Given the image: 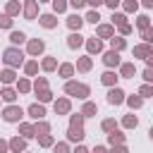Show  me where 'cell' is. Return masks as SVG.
I'll return each instance as SVG.
<instances>
[{
    "instance_id": "cell-1",
    "label": "cell",
    "mask_w": 153,
    "mask_h": 153,
    "mask_svg": "<svg viewBox=\"0 0 153 153\" xmlns=\"http://www.w3.org/2000/svg\"><path fill=\"white\" fill-rule=\"evenodd\" d=\"M22 53L19 50H14V48H10V50H5V62L7 65H22Z\"/></svg>"
},
{
    "instance_id": "cell-2",
    "label": "cell",
    "mask_w": 153,
    "mask_h": 153,
    "mask_svg": "<svg viewBox=\"0 0 153 153\" xmlns=\"http://www.w3.org/2000/svg\"><path fill=\"white\" fill-rule=\"evenodd\" d=\"M81 136H84L81 117H74V120H72V127H69V139H81Z\"/></svg>"
},
{
    "instance_id": "cell-3",
    "label": "cell",
    "mask_w": 153,
    "mask_h": 153,
    "mask_svg": "<svg viewBox=\"0 0 153 153\" xmlns=\"http://www.w3.org/2000/svg\"><path fill=\"white\" fill-rule=\"evenodd\" d=\"M67 93L84 98V96H88V88H86V86H81V84H67Z\"/></svg>"
},
{
    "instance_id": "cell-4",
    "label": "cell",
    "mask_w": 153,
    "mask_h": 153,
    "mask_svg": "<svg viewBox=\"0 0 153 153\" xmlns=\"http://www.w3.org/2000/svg\"><path fill=\"white\" fill-rule=\"evenodd\" d=\"M19 117H22V110H19V108H7V110H5V120H7V122H17Z\"/></svg>"
},
{
    "instance_id": "cell-5",
    "label": "cell",
    "mask_w": 153,
    "mask_h": 153,
    "mask_svg": "<svg viewBox=\"0 0 153 153\" xmlns=\"http://www.w3.org/2000/svg\"><path fill=\"white\" fill-rule=\"evenodd\" d=\"M122 96H124V93H122L120 88H112V91L108 93V100H110L112 105H117V103H122Z\"/></svg>"
},
{
    "instance_id": "cell-6",
    "label": "cell",
    "mask_w": 153,
    "mask_h": 153,
    "mask_svg": "<svg viewBox=\"0 0 153 153\" xmlns=\"http://www.w3.org/2000/svg\"><path fill=\"white\" fill-rule=\"evenodd\" d=\"M105 65H120V55L112 50V53H108L105 55Z\"/></svg>"
},
{
    "instance_id": "cell-7",
    "label": "cell",
    "mask_w": 153,
    "mask_h": 153,
    "mask_svg": "<svg viewBox=\"0 0 153 153\" xmlns=\"http://www.w3.org/2000/svg\"><path fill=\"white\" fill-rule=\"evenodd\" d=\"M33 14H36V0H29V2H26V17L31 19Z\"/></svg>"
},
{
    "instance_id": "cell-8",
    "label": "cell",
    "mask_w": 153,
    "mask_h": 153,
    "mask_svg": "<svg viewBox=\"0 0 153 153\" xmlns=\"http://www.w3.org/2000/svg\"><path fill=\"white\" fill-rule=\"evenodd\" d=\"M41 24H43V26H48V29H50V26H55L53 14H43V17H41Z\"/></svg>"
},
{
    "instance_id": "cell-9",
    "label": "cell",
    "mask_w": 153,
    "mask_h": 153,
    "mask_svg": "<svg viewBox=\"0 0 153 153\" xmlns=\"http://www.w3.org/2000/svg\"><path fill=\"white\" fill-rule=\"evenodd\" d=\"M29 112H31V115H33V117H43V115H45V112H43V108H41V105H31V108H29Z\"/></svg>"
},
{
    "instance_id": "cell-10",
    "label": "cell",
    "mask_w": 153,
    "mask_h": 153,
    "mask_svg": "<svg viewBox=\"0 0 153 153\" xmlns=\"http://www.w3.org/2000/svg\"><path fill=\"white\" fill-rule=\"evenodd\" d=\"M69 45H72V48L81 45V36H79V33H72V36H69Z\"/></svg>"
},
{
    "instance_id": "cell-11",
    "label": "cell",
    "mask_w": 153,
    "mask_h": 153,
    "mask_svg": "<svg viewBox=\"0 0 153 153\" xmlns=\"http://www.w3.org/2000/svg\"><path fill=\"white\" fill-rule=\"evenodd\" d=\"M29 50H31V53H41V50H43V43H41V41H31Z\"/></svg>"
},
{
    "instance_id": "cell-12",
    "label": "cell",
    "mask_w": 153,
    "mask_h": 153,
    "mask_svg": "<svg viewBox=\"0 0 153 153\" xmlns=\"http://www.w3.org/2000/svg\"><path fill=\"white\" fill-rule=\"evenodd\" d=\"M69 26H72V29H79V26H81V17H76V14L69 17Z\"/></svg>"
},
{
    "instance_id": "cell-13",
    "label": "cell",
    "mask_w": 153,
    "mask_h": 153,
    "mask_svg": "<svg viewBox=\"0 0 153 153\" xmlns=\"http://www.w3.org/2000/svg\"><path fill=\"white\" fill-rule=\"evenodd\" d=\"M10 38H12V43H22V41H24V33H22V31H12Z\"/></svg>"
},
{
    "instance_id": "cell-14",
    "label": "cell",
    "mask_w": 153,
    "mask_h": 153,
    "mask_svg": "<svg viewBox=\"0 0 153 153\" xmlns=\"http://www.w3.org/2000/svg\"><path fill=\"white\" fill-rule=\"evenodd\" d=\"M134 53H136L139 57H143V55H148V53H151V48H148V45H139V48H136Z\"/></svg>"
},
{
    "instance_id": "cell-15",
    "label": "cell",
    "mask_w": 153,
    "mask_h": 153,
    "mask_svg": "<svg viewBox=\"0 0 153 153\" xmlns=\"http://www.w3.org/2000/svg\"><path fill=\"white\" fill-rule=\"evenodd\" d=\"M115 79H117V76H115L112 72H105V74H103V84H115Z\"/></svg>"
},
{
    "instance_id": "cell-16",
    "label": "cell",
    "mask_w": 153,
    "mask_h": 153,
    "mask_svg": "<svg viewBox=\"0 0 153 153\" xmlns=\"http://www.w3.org/2000/svg\"><path fill=\"white\" fill-rule=\"evenodd\" d=\"M10 146H12V151H24V141H22V139H14Z\"/></svg>"
},
{
    "instance_id": "cell-17",
    "label": "cell",
    "mask_w": 153,
    "mask_h": 153,
    "mask_svg": "<svg viewBox=\"0 0 153 153\" xmlns=\"http://www.w3.org/2000/svg\"><path fill=\"white\" fill-rule=\"evenodd\" d=\"M122 74L124 76H131L134 74V65H122Z\"/></svg>"
},
{
    "instance_id": "cell-18",
    "label": "cell",
    "mask_w": 153,
    "mask_h": 153,
    "mask_svg": "<svg viewBox=\"0 0 153 153\" xmlns=\"http://www.w3.org/2000/svg\"><path fill=\"white\" fill-rule=\"evenodd\" d=\"M112 48H115V50H122V48H124V41H122V38H112Z\"/></svg>"
},
{
    "instance_id": "cell-19",
    "label": "cell",
    "mask_w": 153,
    "mask_h": 153,
    "mask_svg": "<svg viewBox=\"0 0 153 153\" xmlns=\"http://www.w3.org/2000/svg\"><path fill=\"white\" fill-rule=\"evenodd\" d=\"M88 50H91V53H98V50H100V43H98V41H88Z\"/></svg>"
},
{
    "instance_id": "cell-20",
    "label": "cell",
    "mask_w": 153,
    "mask_h": 153,
    "mask_svg": "<svg viewBox=\"0 0 153 153\" xmlns=\"http://www.w3.org/2000/svg\"><path fill=\"white\" fill-rule=\"evenodd\" d=\"M2 98H5V100H14V91H12V88H5V91H2Z\"/></svg>"
},
{
    "instance_id": "cell-21",
    "label": "cell",
    "mask_w": 153,
    "mask_h": 153,
    "mask_svg": "<svg viewBox=\"0 0 153 153\" xmlns=\"http://www.w3.org/2000/svg\"><path fill=\"white\" fill-rule=\"evenodd\" d=\"M93 112H96V105L93 103H86L84 105V115H93Z\"/></svg>"
},
{
    "instance_id": "cell-22",
    "label": "cell",
    "mask_w": 153,
    "mask_h": 153,
    "mask_svg": "<svg viewBox=\"0 0 153 153\" xmlns=\"http://www.w3.org/2000/svg\"><path fill=\"white\" fill-rule=\"evenodd\" d=\"M98 33H100V36H105V38H108V36H110V33H112V29H110V26H100V29H98Z\"/></svg>"
},
{
    "instance_id": "cell-23",
    "label": "cell",
    "mask_w": 153,
    "mask_h": 153,
    "mask_svg": "<svg viewBox=\"0 0 153 153\" xmlns=\"http://www.w3.org/2000/svg\"><path fill=\"white\" fill-rule=\"evenodd\" d=\"M67 108H69V105H67V100H60V103L55 105V110H60V112H67Z\"/></svg>"
},
{
    "instance_id": "cell-24",
    "label": "cell",
    "mask_w": 153,
    "mask_h": 153,
    "mask_svg": "<svg viewBox=\"0 0 153 153\" xmlns=\"http://www.w3.org/2000/svg\"><path fill=\"white\" fill-rule=\"evenodd\" d=\"M98 19H100V17H98V12H88V17H86V22H93V24H96Z\"/></svg>"
},
{
    "instance_id": "cell-25",
    "label": "cell",
    "mask_w": 153,
    "mask_h": 153,
    "mask_svg": "<svg viewBox=\"0 0 153 153\" xmlns=\"http://www.w3.org/2000/svg\"><path fill=\"white\" fill-rule=\"evenodd\" d=\"M12 79H14V74H12V72H2V81H5V84H10Z\"/></svg>"
},
{
    "instance_id": "cell-26",
    "label": "cell",
    "mask_w": 153,
    "mask_h": 153,
    "mask_svg": "<svg viewBox=\"0 0 153 153\" xmlns=\"http://www.w3.org/2000/svg\"><path fill=\"white\" fill-rule=\"evenodd\" d=\"M129 105H131V108H139V105H141V98L131 96V98H129Z\"/></svg>"
},
{
    "instance_id": "cell-27",
    "label": "cell",
    "mask_w": 153,
    "mask_h": 153,
    "mask_svg": "<svg viewBox=\"0 0 153 153\" xmlns=\"http://www.w3.org/2000/svg\"><path fill=\"white\" fill-rule=\"evenodd\" d=\"M22 131H24V136H33V129H31L29 124H24V127H22Z\"/></svg>"
},
{
    "instance_id": "cell-28",
    "label": "cell",
    "mask_w": 153,
    "mask_h": 153,
    "mask_svg": "<svg viewBox=\"0 0 153 153\" xmlns=\"http://www.w3.org/2000/svg\"><path fill=\"white\" fill-rule=\"evenodd\" d=\"M124 124H127V127H136V117H127Z\"/></svg>"
},
{
    "instance_id": "cell-29",
    "label": "cell",
    "mask_w": 153,
    "mask_h": 153,
    "mask_svg": "<svg viewBox=\"0 0 153 153\" xmlns=\"http://www.w3.org/2000/svg\"><path fill=\"white\" fill-rule=\"evenodd\" d=\"M110 141H112V143H120V141H122V134H110Z\"/></svg>"
},
{
    "instance_id": "cell-30",
    "label": "cell",
    "mask_w": 153,
    "mask_h": 153,
    "mask_svg": "<svg viewBox=\"0 0 153 153\" xmlns=\"http://www.w3.org/2000/svg\"><path fill=\"white\" fill-rule=\"evenodd\" d=\"M55 10L62 12V10H65V0H55Z\"/></svg>"
},
{
    "instance_id": "cell-31",
    "label": "cell",
    "mask_w": 153,
    "mask_h": 153,
    "mask_svg": "<svg viewBox=\"0 0 153 153\" xmlns=\"http://www.w3.org/2000/svg\"><path fill=\"white\" fill-rule=\"evenodd\" d=\"M139 26L146 29V26H148V17H139Z\"/></svg>"
},
{
    "instance_id": "cell-32",
    "label": "cell",
    "mask_w": 153,
    "mask_h": 153,
    "mask_svg": "<svg viewBox=\"0 0 153 153\" xmlns=\"http://www.w3.org/2000/svg\"><path fill=\"white\" fill-rule=\"evenodd\" d=\"M43 67H45V69H53V67H55V60H45Z\"/></svg>"
},
{
    "instance_id": "cell-33",
    "label": "cell",
    "mask_w": 153,
    "mask_h": 153,
    "mask_svg": "<svg viewBox=\"0 0 153 153\" xmlns=\"http://www.w3.org/2000/svg\"><path fill=\"white\" fill-rule=\"evenodd\" d=\"M79 67H81V69H88V67H91V62H88V60H86V57H84V60H81V62H79Z\"/></svg>"
},
{
    "instance_id": "cell-34",
    "label": "cell",
    "mask_w": 153,
    "mask_h": 153,
    "mask_svg": "<svg viewBox=\"0 0 153 153\" xmlns=\"http://www.w3.org/2000/svg\"><path fill=\"white\" fill-rule=\"evenodd\" d=\"M26 72L33 74V72H36V62H29V65H26Z\"/></svg>"
},
{
    "instance_id": "cell-35",
    "label": "cell",
    "mask_w": 153,
    "mask_h": 153,
    "mask_svg": "<svg viewBox=\"0 0 153 153\" xmlns=\"http://www.w3.org/2000/svg\"><path fill=\"white\" fill-rule=\"evenodd\" d=\"M60 72H62V74H65V76H69V74H72V67H69V65H65V67H62V69H60Z\"/></svg>"
},
{
    "instance_id": "cell-36",
    "label": "cell",
    "mask_w": 153,
    "mask_h": 153,
    "mask_svg": "<svg viewBox=\"0 0 153 153\" xmlns=\"http://www.w3.org/2000/svg\"><path fill=\"white\" fill-rule=\"evenodd\" d=\"M151 93H153L151 86H143V88H141V96H151Z\"/></svg>"
},
{
    "instance_id": "cell-37",
    "label": "cell",
    "mask_w": 153,
    "mask_h": 153,
    "mask_svg": "<svg viewBox=\"0 0 153 153\" xmlns=\"http://www.w3.org/2000/svg\"><path fill=\"white\" fill-rule=\"evenodd\" d=\"M112 127H115L112 120H105V122H103V129H112Z\"/></svg>"
},
{
    "instance_id": "cell-38",
    "label": "cell",
    "mask_w": 153,
    "mask_h": 153,
    "mask_svg": "<svg viewBox=\"0 0 153 153\" xmlns=\"http://www.w3.org/2000/svg\"><path fill=\"white\" fill-rule=\"evenodd\" d=\"M12 22H10V17H0V26H10Z\"/></svg>"
},
{
    "instance_id": "cell-39",
    "label": "cell",
    "mask_w": 153,
    "mask_h": 153,
    "mask_svg": "<svg viewBox=\"0 0 153 153\" xmlns=\"http://www.w3.org/2000/svg\"><path fill=\"white\" fill-rule=\"evenodd\" d=\"M55 153H67V146H65V143H60V146H55Z\"/></svg>"
},
{
    "instance_id": "cell-40",
    "label": "cell",
    "mask_w": 153,
    "mask_h": 153,
    "mask_svg": "<svg viewBox=\"0 0 153 153\" xmlns=\"http://www.w3.org/2000/svg\"><path fill=\"white\" fill-rule=\"evenodd\" d=\"M143 79H146V81H151V79H153V72H151V69H146V72H143Z\"/></svg>"
},
{
    "instance_id": "cell-41",
    "label": "cell",
    "mask_w": 153,
    "mask_h": 153,
    "mask_svg": "<svg viewBox=\"0 0 153 153\" xmlns=\"http://www.w3.org/2000/svg\"><path fill=\"white\" fill-rule=\"evenodd\" d=\"M41 143H43V146H50V143H53V139H50V136H43V139H41Z\"/></svg>"
},
{
    "instance_id": "cell-42",
    "label": "cell",
    "mask_w": 153,
    "mask_h": 153,
    "mask_svg": "<svg viewBox=\"0 0 153 153\" xmlns=\"http://www.w3.org/2000/svg\"><path fill=\"white\" fill-rule=\"evenodd\" d=\"M7 10H10V12H17V10H19V5H17V2H10V7H7Z\"/></svg>"
},
{
    "instance_id": "cell-43",
    "label": "cell",
    "mask_w": 153,
    "mask_h": 153,
    "mask_svg": "<svg viewBox=\"0 0 153 153\" xmlns=\"http://www.w3.org/2000/svg\"><path fill=\"white\" fill-rule=\"evenodd\" d=\"M19 91H29V84L26 81H19Z\"/></svg>"
},
{
    "instance_id": "cell-44",
    "label": "cell",
    "mask_w": 153,
    "mask_h": 153,
    "mask_svg": "<svg viewBox=\"0 0 153 153\" xmlns=\"http://www.w3.org/2000/svg\"><path fill=\"white\" fill-rule=\"evenodd\" d=\"M112 153H127V148L124 146H117V148H112Z\"/></svg>"
},
{
    "instance_id": "cell-45",
    "label": "cell",
    "mask_w": 153,
    "mask_h": 153,
    "mask_svg": "<svg viewBox=\"0 0 153 153\" xmlns=\"http://www.w3.org/2000/svg\"><path fill=\"white\" fill-rule=\"evenodd\" d=\"M69 2H72V5H74V7H81V5H84V2H86V0H69Z\"/></svg>"
},
{
    "instance_id": "cell-46",
    "label": "cell",
    "mask_w": 153,
    "mask_h": 153,
    "mask_svg": "<svg viewBox=\"0 0 153 153\" xmlns=\"http://www.w3.org/2000/svg\"><path fill=\"white\" fill-rule=\"evenodd\" d=\"M105 2H108V5H110V7H115V5H117V2H120V0H105Z\"/></svg>"
},
{
    "instance_id": "cell-47",
    "label": "cell",
    "mask_w": 153,
    "mask_h": 153,
    "mask_svg": "<svg viewBox=\"0 0 153 153\" xmlns=\"http://www.w3.org/2000/svg\"><path fill=\"white\" fill-rule=\"evenodd\" d=\"M5 148H7V143H5V141H0V153H2Z\"/></svg>"
},
{
    "instance_id": "cell-48",
    "label": "cell",
    "mask_w": 153,
    "mask_h": 153,
    "mask_svg": "<svg viewBox=\"0 0 153 153\" xmlns=\"http://www.w3.org/2000/svg\"><path fill=\"white\" fill-rule=\"evenodd\" d=\"M93 153H105V148H100V146H96V151Z\"/></svg>"
},
{
    "instance_id": "cell-49",
    "label": "cell",
    "mask_w": 153,
    "mask_h": 153,
    "mask_svg": "<svg viewBox=\"0 0 153 153\" xmlns=\"http://www.w3.org/2000/svg\"><path fill=\"white\" fill-rule=\"evenodd\" d=\"M88 2H91V5H93V7H96V5H100V2H103V0H88Z\"/></svg>"
},
{
    "instance_id": "cell-50",
    "label": "cell",
    "mask_w": 153,
    "mask_h": 153,
    "mask_svg": "<svg viewBox=\"0 0 153 153\" xmlns=\"http://www.w3.org/2000/svg\"><path fill=\"white\" fill-rule=\"evenodd\" d=\"M74 153H86V148H81V146H79V148H76Z\"/></svg>"
},
{
    "instance_id": "cell-51",
    "label": "cell",
    "mask_w": 153,
    "mask_h": 153,
    "mask_svg": "<svg viewBox=\"0 0 153 153\" xmlns=\"http://www.w3.org/2000/svg\"><path fill=\"white\" fill-rule=\"evenodd\" d=\"M143 5H153V0H143Z\"/></svg>"
}]
</instances>
